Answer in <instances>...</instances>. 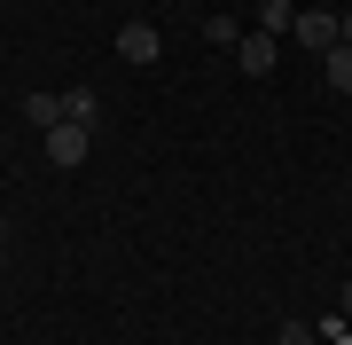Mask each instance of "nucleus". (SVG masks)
I'll return each instance as SVG.
<instances>
[{
	"instance_id": "obj_1",
	"label": "nucleus",
	"mask_w": 352,
	"mask_h": 345,
	"mask_svg": "<svg viewBox=\"0 0 352 345\" xmlns=\"http://www.w3.org/2000/svg\"><path fill=\"white\" fill-rule=\"evenodd\" d=\"M39 141H47V165H87V149H94V126H71V118H63V126H55V134H39Z\"/></svg>"
},
{
	"instance_id": "obj_2",
	"label": "nucleus",
	"mask_w": 352,
	"mask_h": 345,
	"mask_svg": "<svg viewBox=\"0 0 352 345\" xmlns=\"http://www.w3.org/2000/svg\"><path fill=\"white\" fill-rule=\"evenodd\" d=\"M235 63L251 71V79H266V71L282 63V32H243V39H235Z\"/></svg>"
},
{
	"instance_id": "obj_3",
	"label": "nucleus",
	"mask_w": 352,
	"mask_h": 345,
	"mask_svg": "<svg viewBox=\"0 0 352 345\" xmlns=\"http://www.w3.org/2000/svg\"><path fill=\"white\" fill-rule=\"evenodd\" d=\"M118 55H126V63H157V55H164L157 24H126V32H118Z\"/></svg>"
},
{
	"instance_id": "obj_4",
	"label": "nucleus",
	"mask_w": 352,
	"mask_h": 345,
	"mask_svg": "<svg viewBox=\"0 0 352 345\" xmlns=\"http://www.w3.org/2000/svg\"><path fill=\"white\" fill-rule=\"evenodd\" d=\"M289 32H298L305 48H321V55L337 48V16H329V8H305V16H298V24H289Z\"/></svg>"
},
{
	"instance_id": "obj_5",
	"label": "nucleus",
	"mask_w": 352,
	"mask_h": 345,
	"mask_svg": "<svg viewBox=\"0 0 352 345\" xmlns=\"http://www.w3.org/2000/svg\"><path fill=\"white\" fill-rule=\"evenodd\" d=\"M63 118H71V126H102V103H94L87 87H71L63 94Z\"/></svg>"
},
{
	"instance_id": "obj_6",
	"label": "nucleus",
	"mask_w": 352,
	"mask_h": 345,
	"mask_svg": "<svg viewBox=\"0 0 352 345\" xmlns=\"http://www.w3.org/2000/svg\"><path fill=\"white\" fill-rule=\"evenodd\" d=\"M24 110H32V126H39V134H55V126H63V94H32Z\"/></svg>"
},
{
	"instance_id": "obj_7",
	"label": "nucleus",
	"mask_w": 352,
	"mask_h": 345,
	"mask_svg": "<svg viewBox=\"0 0 352 345\" xmlns=\"http://www.w3.org/2000/svg\"><path fill=\"white\" fill-rule=\"evenodd\" d=\"M321 63H329V87H337V94H352V48H344V39L321 55Z\"/></svg>"
},
{
	"instance_id": "obj_8",
	"label": "nucleus",
	"mask_w": 352,
	"mask_h": 345,
	"mask_svg": "<svg viewBox=\"0 0 352 345\" xmlns=\"http://www.w3.org/2000/svg\"><path fill=\"white\" fill-rule=\"evenodd\" d=\"M289 24H298V16H289V0H266V8H258V32H289Z\"/></svg>"
},
{
	"instance_id": "obj_9",
	"label": "nucleus",
	"mask_w": 352,
	"mask_h": 345,
	"mask_svg": "<svg viewBox=\"0 0 352 345\" xmlns=\"http://www.w3.org/2000/svg\"><path fill=\"white\" fill-rule=\"evenodd\" d=\"M282 345H321V330L314 322H282Z\"/></svg>"
},
{
	"instance_id": "obj_10",
	"label": "nucleus",
	"mask_w": 352,
	"mask_h": 345,
	"mask_svg": "<svg viewBox=\"0 0 352 345\" xmlns=\"http://www.w3.org/2000/svg\"><path fill=\"white\" fill-rule=\"evenodd\" d=\"M337 39H344V48H352V8H344V16H337Z\"/></svg>"
},
{
	"instance_id": "obj_11",
	"label": "nucleus",
	"mask_w": 352,
	"mask_h": 345,
	"mask_svg": "<svg viewBox=\"0 0 352 345\" xmlns=\"http://www.w3.org/2000/svg\"><path fill=\"white\" fill-rule=\"evenodd\" d=\"M344 322H352V282H344Z\"/></svg>"
},
{
	"instance_id": "obj_12",
	"label": "nucleus",
	"mask_w": 352,
	"mask_h": 345,
	"mask_svg": "<svg viewBox=\"0 0 352 345\" xmlns=\"http://www.w3.org/2000/svg\"><path fill=\"white\" fill-rule=\"evenodd\" d=\"M0 267H8V243H0Z\"/></svg>"
},
{
	"instance_id": "obj_13",
	"label": "nucleus",
	"mask_w": 352,
	"mask_h": 345,
	"mask_svg": "<svg viewBox=\"0 0 352 345\" xmlns=\"http://www.w3.org/2000/svg\"><path fill=\"white\" fill-rule=\"evenodd\" d=\"M0 8H8V0H0Z\"/></svg>"
}]
</instances>
